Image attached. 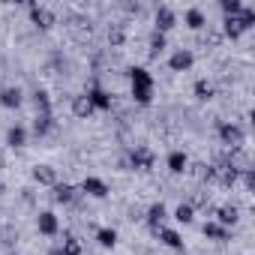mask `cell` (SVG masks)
I'll list each match as a JSON object with an SVG mask.
<instances>
[{
	"label": "cell",
	"instance_id": "7c38bea8",
	"mask_svg": "<svg viewBox=\"0 0 255 255\" xmlns=\"http://www.w3.org/2000/svg\"><path fill=\"white\" fill-rule=\"evenodd\" d=\"M84 96L90 99V105H93V108H102V111H108V108H111V93H105L99 84H93Z\"/></svg>",
	"mask_w": 255,
	"mask_h": 255
},
{
	"label": "cell",
	"instance_id": "f546056e",
	"mask_svg": "<svg viewBox=\"0 0 255 255\" xmlns=\"http://www.w3.org/2000/svg\"><path fill=\"white\" fill-rule=\"evenodd\" d=\"M207 21H204V12L201 9H189L186 12V27H192V30H201Z\"/></svg>",
	"mask_w": 255,
	"mask_h": 255
},
{
	"label": "cell",
	"instance_id": "4dcf8cb0",
	"mask_svg": "<svg viewBox=\"0 0 255 255\" xmlns=\"http://www.w3.org/2000/svg\"><path fill=\"white\" fill-rule=\"evenodd\" d=\"M174 219H177V222H183V225H189V222L195 219V210H192L189 204H177V210H174Z\"/></svg>",
	"mask_w": 255,
	"mask_h": 255
},
{
	"label": "cell",
	"instance_id": "52a82bcc",
	"mask_svg": "<svg viewBox=\"0 0 255 255\" xmlns=\"http://www.w3.org/2000/svg\"><path fill=\"white\" fill-rule=\"evenodd\" d=\"M33 180L39 183V186H57L60 180H57V168H51V165H33Z\"/></svg>",
	"mask_w": 255,
	"mask_h": 255
},
{
	"label": "cell",
	"instance_id": "f1b7e54d",
	"mask_svg": "<svg viewBox=\"0 0 255 255\" xmlns=\"http://www.w3.org/2000/svg\"><path fill=\"white\" fill-rule=\"evenodd\" d=\"M96 240H99V246L111 249V246L117 243V231H114V228H99V231H96Z\"/></svg>",
	"mask_w": 255,
	"mask_h": 255
},
{
	"label": "cell",
	"instance_id": "2e32d148",
	"mask_svg": "<svg viewBox=\"0 0 255 255\" xmlns=\"http://www.w3.org/2000/svg\"><path fill=\"white\" fill-rule=\"evenodd\" d=\"M51 129H54V117H51V114H36V117H33V135L42 138V135H48Z\"/></svg>",
	"mask_w": 255,
	"mask_h": 255
},
{
	"label": "cell",
	"instance_id": "1f68e13d",
	"mask_svg": "<svg viewBox=\"0 0 255 255\" xmlns=\"http://www.w3.org/2000/svg\"><path fill=\"white\" fill-rule=\"evenodd\" d=\"M219 9H222L225 15H237V12L243 9V3H240V0H222V3H219Z\"/></svg>",
	"mask_w": 255,
	"mask_h": 255
},
{
	"label": "cell",
	"instance_id": "4316f807",
	"mask_svg": "<svg viewBox=\"0 0 255 255\" xmlns=\"http://www.w3.org/2000/svg\"><path fill=\"white\" fill-rule=\"evenodd\" d=\"M165 51V33H150V60H156L159 54Z\"/></svg>",
	"mask_w": 255,
	"mask_h": 255
},
{
	"label": "cell",
	"instance_id": "d6a6232c",
	"mask_svg": "<svg viewBox=\"0 0 255 255\" xmlns=\"http://www.w3.org/2000/svg\"><path fill=\"white\" fill-rule=\"evenodd\" d=\"M222 42V33H216V30H207L204 33V45H210V48H216Z\"/></svg>",
	"mask_w": 255,
	"mask_h": 255
},
{
	"label": "cell",
	"instance_id": "6da1fadb",
	"mask_svg": "<svg viewBox=\"0 0 255 255\" xmlns=\"http://www.w3.org/2000/svg\"><path fill=\"white\" fill-rule=\"evenodd\" d=\"M129 78H132V99L138 105H150L153 102V75L144 66H132Z\"/></svg>",
	"mask_w": 255,
	"mask_h": 255
},
{
	"label": "cell",
	"instance_id": "d4e9b609",
	"mask_svg": "<svg viewBox=\"0 0 255 255\" xmlns=\"http://www.w3.org/2000/svg\"><path fill=\"white\" fill-rule=\"evenodd\" d=\"M192 90H195V99H201V102H207V99H213V84H210L207 78H198Z\"/></svg>",
	"mask_w": 255,
	"mask_h": 255
},
{
	"label": "cell",
	"instance_id": "9a60e30c",
	"mask_svg": "<svg viewBox=\"0 0 255 255\" xmlns=\"http://www.w3.org/2000/svg\"><path fill=\"white\" fill-rule=\"evenodd\" d=\"M93 111H96V108L90 105V99H87L84 93H81V96H72V114H75V117H81V120H87V117H90Z\"/></svg>",
	"mask_w": 255,
	"mask_h": 255
},
{
	"label": "cell",
	"instance_id": "ba28073f",
	"mask_svg": "<svg viewBox=\"0 0 255 255\" xmlns=\"http://www.w3.org/2000/svg\"><path fill=\"white\" fill-rule=\"evenodd\" d=\"M144 219H147V225H150V228H153V234H156V231L162 228V222L168 219V210H165V204H162V201L150 204V207H147V216H144Z\"/></svg>",
	"mask_w": 255,
	"mask_h": 255
},
{
	"label": "cell",
	"instance_id": "8992f818",
	"mask_svg": "<svg viewBox=\"0 0 255 255\" xmlns=\"http://www.w3.org/2000/svg\"><path fill=\"white\" fill-rule=\"evenodd\" d=\"M27 9H30V21H33L39 30H51V27L57 24L54 12H51L48 6H39V3H27Z\"/></svg>",
	"mask_w": 255,
	"mask_h": 255
},
{
	"label": "cell",
	"instance_id": "5b68a950",
	"mask_svg": "<svg viewBox=\"0 0 255 255\" xmlns=\"http://www.w3.org/2000/svg\"><path fill=\"white\" fill-rule=\"evenodd\" d=\"M126 162H129V168H138V171H150L153 168V162H156V153L150 150V147H132L129 150V156H126Z\"/></svg>",
	"mask_w": 255,
	"mask_h": 255
},
{
	"label": "cell",
	"instance_id": "8fae6325",
	"mask_svg": "<svg viewBox=\"0 0 255 255\" xmlns=\"http://www.w3.org/2000/svg\"><path fill=\"white\" fill-rule=\"evenodd\" d=\"M192 63H195V57H192V51H186V48L174 51V54H171V60H168L171 72H186V69H189Z\"/></svg>",
	"mask_w": 255,
	"mask_h": 255
},
{
	"label": "cell",
	"instance_id": "e575fe53",
	"mask_svg": "<svg viewBox=\"0 0 255 255\" xmlns=\"http://www.w3.org/2000/svg\"><path fill=\"white\" fill-rule=\"evenodd\" d=\"M48 255H63V249H60V246H54V249H51Z\"/></svg>",
	"mask_w": 255,
	"mask_h": 255
},
{
	"label": "cell",
	"instance_id": "e0dca14e",
	"mask_svg": "<svg viewBox=\"0 0 255 255\" xmlns=\"http://www.w3.org/2000/svg\"><path fill=\"white\" fill-rule=\"evenodd\" d=\"M75 198H78V189H75V186H69V183H57V186H54V201L72 204Z\"/></svg>",
	"mask_w": 255,
	"mask_h": 255
},
{
	"label": "cell",
	"instance_id": "ac0fdd59",
	"mask_svg": "<svg viewBox=\"0 0 255 255\" xmlns=\"http://www.w3.org/2000/svg\"><path fill=\"white\" fill-rule=\"evenodd\" d=\"M0 105L3 108H18L21 105V90L18 87H3L0 90Z\"/></svg>",
	"mask_w": 255,
	"mask_h": 255
},
{
	"label": "cell",
	"instance_id": "5bb4252c",
	"mask_svg": "<svg viewBox=\"0 0 255 255\" xmlns=\"http://www.w3.org/2000/svg\"><path fill=\"white\" fill-rule=\"evenodd\" d=\"M81 192H87V195H93V198H105V195H108V183L99 180V177H84Z\"/></svg>",
	"mask_w": 255,
	"mask_h": 255
},
{
	"label": "cell",
	"instance_id": "d6986e66",
	"mask_svg": "<svg viewBox=\"0 0 255 255\" xmlns=\"http://www.w3.org/2000/svg\"><path fill=\"white\" fill-rule=\"evenodd\" d=\"M186 165H189V159H186V153H183V150H171V153H168V171L183 174V171H186Z\"/></svg>",
	"mask_w": 255,
	"mask_h": 255
},
{
	"label": "cell",
	"instance_id": "30bf717a",
	"mask_svg": "<svg viewBox=\"0 0 255 255\" xmlns=\"http://www.w3.org/2000/svg\"><path fill=\"white\" fill-rule=\"evenodd\" d=\"M213 216H216V222H219L222 228H228V225H234V222L240 219V210H237L234 204H222V207H213Z\"/></svg>",
	"mask_w": 255,
	"mask_h": 255
},
{
	"label": "cell",
	"instance_id": "9c48e42d",
	"mask_svg": "<svg viewBox=\"0 0 255 255\" xmlns=\"http://www.w3.org/2000/svg\"><path fill=\"white\" fill-rule=\"evenodd\" d=\"M174 24H177L174 9H171V6H159V9H156V33H168Z\"/></svg>",
	"mask_w": 255,
	"mask_h": 255
},
{
	"label": "cell",
	"instance_id": "277c9868",
	"mask_svg": "<svg viewBox=\"0 0 255 255\" xmlns=\"http://www.w3.org/2000/svg\"><path fill=\"white\" fill-rule=\"evenodd\" d=\"M219 141L228 150H240L243 141H246V135H243V129H240L237 123H219Z\"/></svg>",
	"mask_w": 255,
	"mask_h": 255
},
{
	"label": "cell",
	"instance_id": "7402d4cb",
	"mask_svg": "<svg viewBox=\"0 0 255 255\" xmlns=\"http://www.w3.org/2000/svg\"><path fill=\"white\" fill-rule=\"evenodd\" d=\"M156 234H159V240H162L168 249H183V237H180L174 228H159Z\"/></svg>",
	"mask_w": 255,
	"mask_h": 255
},
{
	"label": "cell",
	"instance_id": "484cf974",
	"mask_svg": "<svg viewBox=\"0 0 255 255\" xmlns=\"http://www.w3.org/2000/svg\"><path fill=\"white\" fill-rule=\"evenodd\" d=\"M33 108H36V114H51V99H48L45 90H36L33 93Z\"/></svg>",
	"mask_w": 255,
	"mask_h": 255
},
{
	"label": "cell",
	"instance_id": "3957f363",
	"mask_svg": "<svg viewBox=\"0 0 255 255\" xmlns=\"http://www.w3.org/2000/svg\"><path fill=\"white\" fill-rule=\"evenodd\" d=\"M240 180V171L228 165V159H219L210 165V183H219V186H234Z\"/></svg>",
	"mask_w": 255,
	"mask_h": 255
},
{
	"label": "cell",
	"instance_id": "836d02e7",
	"mask_svg": "<svg viewBox=\"0 0 255 255\" xmlns=\"http://www.w3.org/2000/svg\"><path fill=\"white\" fill-rule=\"evenodd\" d=\"M240 177H243V186H246V189H255V168L240 171Z\"/></svg>",
	"mask_w": 255,
	"mask_h": 255
},
{
	"label": "cell",
	"instance_id": "83f0119b",
	"mask_svg": "<svg viewBox=\"0 0 255 255\" xmlns=\"http://www.w3.org/2000/svg\"><path fill=\"white\" fill-rule=\"evenodd\" d=\"M60 249H63V255H81V243H78V237L69 234V231L63 234V246H60Z\"/></svg>",
	"mask_w": 255,
	"mask_h": 255
},
{
	"label": "cell",
	"instance_id": "7a4b0ae2",
	"mask_svg": "<svg viewBox=\"0 0 255 255\" xmlns=\"http://www.w3.org/2000/svg\"><path fill=\"white\" fill-rule=\"evenodd\" d=\"M225 36L228 39H237V36H243L249 27H255V9L252 6H243L237 15H225Z\"/></svg>",
	"mask_w": 255,
	"mask_h": 255
},
{
	"label": "cell",
	"instance_id": "cb8c5ba5",
	"mask_svg": "<svg viewBox=\"0 0 255 255\" xmlns=\"http://www.w3.org/2000/svg\"><path fill=\"white\" fill-rule=\"evenodd\" d=\"M126 42V30H123V24H111L108 27V45L111 48H120Z\"/></svg>",
	"mask_w": 255,
	"mask_h": 255
},
{
	"label": "cell",
	"instance_id": "ffe728a7",
	"mask_svg": "<svg viewBox=\"0 0 255 255\" xmlns=\"http://www.w3.org/2000/svg\"><path fill=\"white\" fill-rule=\"evenodd\" d=\"M186 174H189L192 180L210 183V165H204V162H189V165H186Z\"/></svg>",
	"mask_w": 255,
	"mask_h": 255
},
{
	"label": "cell",
	"instance_id": "603a6c76",
	"mask_svg": "<svg viewBox=\"0 0 255 255\" xmlns=\"http://www.w3.org/2000/svg\"><path fill=\"white\" fill-rule=\"evenodd\" d=\"M24 141H27V129H24V126H9L6 144H9V147H24Z\"/></svg>",
	"mask_w": 255,
	"mask_h": 255
},
{
	"label": "cell",
	"instance_id": "44dd1931",
	"mask_svg": "<svg viewBox=\"0 0 255 255\" xmlns=\"http://www.w3.org/2000/svg\"><path fill=\"white\" fill-rule=\"evenodd\" d=\"M201 231H204V237H207V240H219V243L231 237V234H228V228H222L219 222H204V228H201Z\"/></svg>",
	"mask_w": 255,
	"mask_h": 255
},
{
	"label": "cell",
	"instance_id": "4fadbf2b",
	"mask_svg": "<svg viewBox=\"0 0 255 255\" xmlns=\"http://www.w3.org/2000/svg\"><path fill=\"white\" fill-rule=\"evenodd\" d=\"M36 225H39V231H42L45 237H54V234L60 231V222H57V216H54L51 210H42L39 219H36Z\"/></svg>",
	"mask_w": 255,
	"mask_h": 255
}]
</instances>
